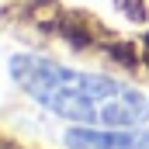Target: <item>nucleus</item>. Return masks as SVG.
<instances>
[{
    "instance_id": "1",
    "label": "nucleus",
    "mask_w": 149,
    "mask_h": 149,
    "mask_svg": "<svg viewBox=\"0 0 149 149\" xmlns=\"http://www.w3.org/2000/svg\"><path fill=\"white\" fill-rule=\"evenodd\" d=\"M10 80L49 114L83 128H146L149 94L94 70H73L66 63L35 52H14L7 63Z\"/></svg>"
},
{
    "instance_id": "2",
    "label": "nucleus",
    "mask_w": 149,
    "mask_h": 149,
    "mask_svg": "<svg viewBox=\"0 0 149 149\" xmlns=\"http://www.w3.org/2000/svg\"><path fill=\"white\" fill-rule=\"evenodd\" d=\"M70 149H149V128H83L76 125L63 139Z\"/></svg>"
}]
</instances>
